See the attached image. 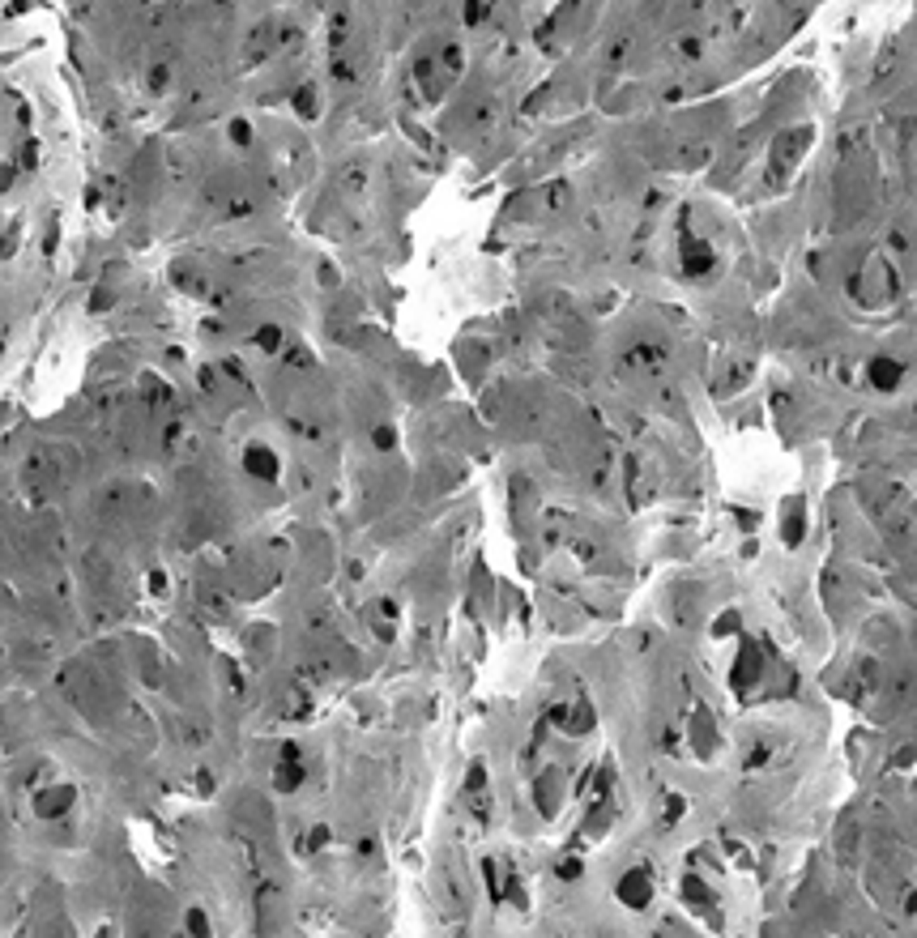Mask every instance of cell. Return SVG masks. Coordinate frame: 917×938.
Listing matches in <instances>:
<instances>
[{
  "label": "cell",
  "mask_w": 917,
  "mask_h": 938,
  "mask_svg": "<svg viewBox=\"0 0 917 938\" xmlns=\"http://www.w3.org/2000/svg\"><path fill=\"white\" fill-rule=\"evenodd\" d=\"M807 141H811V132H807V128H802V132H794L790 141H781V145H777V162H794V154H798Z\"/></svg>",
  "instance_id": "1"
},
{
  "label": "cell",
  "mask_w": 917,
  "mask_h": 938,
  "mask_svg": "<svg viewBox=\"0 0 917 938\" xmlns=\"http://www.w3.org/2000/svg\"><path fill=\"white\" fill-rule=\"evenodd\" d=\"M901 380V367L892 359H875V384H896Z\"/></svg>",
  "instance_id": "2"
}]
</instances>
